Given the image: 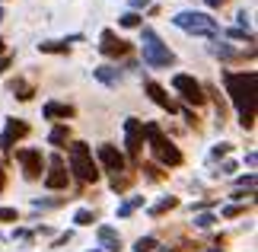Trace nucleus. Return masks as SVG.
Here are the masks:
<instances>
[{
    "label": "nucleus",
    "mask_w": 258,
    "mask_h": 252,
    "mask_svg": "<svg viewBox=\"0 0 258 252\" xmlns=\"http://www.w3.org/2000/svg\"><path fill=\"white\" fill-rule=\"evenodd\" d=\"M141 205H144V195H137V198H131V201H124V205L118 208V217H131Z\"/></svg>",
    "instance_id": "b1692460"
},
{
    "label": "nucleus",
    "mask_w": 258,
    "mask_h": 252,
    "mask_svg": "<svg viewBox=\"0 0 258 252\" xmlns=\"http://www.w3.org/2000/svg\"><path fill=\"white\" fill-rule=\"evenodd\" d=\"M26 134H29V125L23 122V118H10L7 128H4V134H0V150H4L7 157H13L16 144H19V140H23Z\"/></svg>",
    "instance_id": "9b49d317"
},
{
    "label": "nucleus",
    "mask_w": 258,
    "mask_h": 252,
    "mask_svg": "<svg viewBox=\"0 0 258 252\" xmlns=\"http://www.w3.org/2000/svg\"><path fill=\"white\" fill-rule=\"evenodd\" d=\"M226 154H230V144H220V147L211 150V160H220V157H226Z\"/></svg>",
    "instance_id": "473e14b6"
},
{
    "label": "nucleus",
    "mask_w": 258,
    "mask_h": 252,
    "mask_svg": "<svg viewBox=\"0 0 258 252\" xmlns=\"http://www.w3.org/2000/svg\"><path fill=\"white\" fill-rule=\"evenodd\" d=\"M141 169H144V176H147V179H153V182H160V179L166 176V173H160V166H153V163H144Z\"/></svg>",
    "instance_id": "cd10ccee"
},
{
    "label": "nucleus",
    "mask_w": 258,
    "mask_h": 252,
    "mask_svg": "<svg viewBox=\"0 0 258 252\" xmlns=\"http://www.w3.org/2000/svg\"><path fill=\"white\" fill-rule=\"evenodd\" d=\"M141 52H144V64L153 67V70H163V67L175 64V55L169 52V45H166L150 26H141Z\"/></svg>",
    "instance_id": "7ed1b4c3"
},
{
    "label": "nucleus",
    "mask_w": 258,
    "mask_h": 252,
    "mask_svg": "<svg viewBox=\"0 0 258 252\" xmlns=\"http://www.w3.org/2000/svg\"><path fill=\"white\" fill-rule=\"evenodd\" d=\"M96 236H99V246H102L105 252H118V249H121V233H118L115 227L102 224V227L96 230Z\"/></svg>",
    "instance_id": "2eb2a0df"
},
{
    "label": "nucleus",
    "mask_w": 258,
    "mask_h": 252,
    "mask_svg": "<svg viewBox=\"0 0 258 252\" xmlns=\"http://www.w3.org/2000/svg\"><path fill=\"white\" fill-rule=\"evenodd\" d=\"M144 89H147V96H150L160 109H166V112H175V103L169 99V93H166L160 83H153V80H144Z\"/></svg>",
    "instance_id": "4468645a"
},
{
    "label": "nucleus",
    "mask_w": 258,
    "mask_h": 252,
    "mask_svg": "<svg viewBox=\"0 0 258 252\" xmlns=\"http://www.w3.org/2000/svg\"><path fill=\"white\" fill-rule=\"evenodd\" d=\"M96 157H99V163H102V169H105V173H112V176H118V173H124V169H127V160H124V154L115 144H99Z\"/></svg>",
    "instance_id": "9d476101"
},
{
    "label": "nucleus",
    "mask_w": 258,
    "mask_h": 252,
    "mask_svg": "<svg viewBox=\"0 0 258 252\" xmlns=\"http://www.w3.org/2000/svg\"><path fill=\"white\" fill-rule=\"evenodd\" d=\"M118 23H121L124 29H141V26H144V16H141V13H134V10H127V13L118 19Z\"/></svg>",
    "instance_id": "5701e85b"
},
{
    "label": "nucleus",
    "mask_w": 258,
    "mask_h": 252,
    "mask_svg": "<svg viewBox=\"0 0 258 252\" xmlns=\"http://www.w3.org/2000/svg\"><path fill=\"white\" fill-rule=\"evenodd\" d=\"M71 42H80V35H74V38H51V42H38V52H45V55H67V52H71Z\"/></svg>",
    "instance_id": "dca6fc26"
},
{
    "label": "nucleus",
    "mask_w": 258,
    "mask_h": 252,
    "mask_svg": "<svg viewBox=\"0 0 258 252\" xmlns=\"http://www.w3.org/2000/svg\"><path fill=\"white\" fill-rule=\"evenodd\" d=\"M7 185V173H4V163H0V188Z\"/></svg>",
    "instance_id": "4c0bfd02"
},
{
    "label": "nucleus",
    "mask_w": 258,
    "mask_h": 252,
    "mask_svg": "<svg viewBox=\"0 0 258 252\" xmlns=\"http://www.w3.org/2000/svg\"><path fill=\"white\" fill-rule=\"evenodd\" d=\"M172 208H178V198H175V195H166V198H160V201L150 208V217H163L166 211H172Z\"/></svg>",
    "instance_id": "412c9836"
},
{
    "label": "nucleus",
    "mask_w": 258,
    "mask_h": 252,
    "mask_svg": "<svg viewBox=\"0 0 258 252\" xmlns=\"http://www.w3.org/2000/svg\"><path fill=\"white\" fill-rule=\"evenodd\" d=\"M93 220H96V214H93V211H86V208H80V211L74 214V224H77V227H89Z\"/></svg>",
    "instance_id": "393cba45"
},
{
    "label": "nucleus",
    "mask_w": 258,
    "mask_h": 252,
    "mask_svg": "<svg viewBox=\"0 0 258 252\" xmlns=\"http://www.w3.org/2000/svg\"><path fill=\"white\" fill-rule=\"evenodd\" d=\"M124 150H127V160L131 163H141V154H144V122L141 118H124Z\"/></svg>",
    "instance_id": "423d86ee"
},
{
    "label": "nucleus",
    "mask_w": 258,
    "mask_h": 252,
    "mask_svg": "<svg viewBox=\"0 0 258 252\" xmlns=\"http://www.w3.org/2000/svg\"><path fill=\"white\" fill-rule=\"evenodd\" d=\"M13 154H16V160H19V166H23V176H26V179H42V166H45L42 150L23 147V150H13Z\"/></svg>",
    "instance_id": "1a4fd4ad"
},
{
    "label": "nucleus",
    "mask_w": 258,
    "mask_h": 252,
    "mask_svg": "<svg viewBox=\"0 0 258 252\" xmlns=\"http://www.w3.org/2000/svg\"><path fill=\"white\" fill-rule=\"evenodd\" d=\"M223 86L230 93V103L239 112V125L245 131L255 128V70H226L223 74Z\"/></svg>",
    "instance_id": "f257e3e1"
},
{
    "label": "nucleus",
    "mask_w": 258,
    "mask_h": 252,
    "mask_svg": "<svg viewBox=\"0 0 258 252\" xmlns=\"http://www.w3.org/2000/svg\"><path fill=\"white\" fill-rule=\"evenodd\" d=\"M67 160H71V169H67V173H74L83 185L99 182L102 169H99V163L93 160V147H89V144H83V140H71V147H67Z\"/></svg>",
    "instance_id": "f03ea898"
},
{
    "label": "nucleus",
    "mask_w": 258,
    "mask_h": 252,
    "mask_svg": "<svg viewBox=\"0 0 258 252\" xmlns=\"http://www.w3.org/2000/svg\"><path fill=\"white\" fill-rule=\"evenodd\" d=\"M245 214V205H230V208H223V217L230 220V217H242Z\"/></svg>",
    "instance_id": "c756f323"
},
{
    "label": "nucleus",
    "mask_w": 258,
    "mask_h": 252,
    "mask_svg": "<svg viewBox=\"0 0 258 252\" xmlns=\"http://www.w3.org/2000/svg\"><path fill=\"white\" fill-rule=\"evenodd\" d=\"M7 52V45H4V38H0V55H4Z\"/></svg>",
    "instance_id": "58836bf2"
},
{
    "label": "nucleus",
    "mask_w": 258,
    "mask_h": 252,
    "mask_svg": "<svg viewBox=\"0 0 258 252\" xmlns=\"http://www.w3.org/2000/svg\"><path fill=\"white\" fill-rule=\"evenodd\" d=\"M236 188H242V191H249V195H252V191H255V176L249 173V176H239V179H236Z\"/></svg>",
    "instance_id": "bb28decb"
},
{
    "label": "nucleus",
    "mask_w": 258,
    "mask_h": 252,
    "mask_svg": "<svg viewBox=\"0 0 258 252\" xmlns=\"http://www.w3.org/2000/svg\"><path fill=\"white\" fill-rule=\"evenodd\" d=\"M131 182H134V173H131V169H124V173L112 176V191H124V188H131Z\"/></svg>",
    "instance_id": "4be33fe9"
},
{
    "label": "nucleus",
    "mask_w": 258,
    "mask_h": 252,
    "mask_svg": "<svg viewBox=\"0 0 258 252\" xmlns=\"http://www.w3.org/2000/svg\"><path fill=\"white\" fill-rule=\"evenodd\" d=\"M42 115L48 122H67V118L77 115V106H71V103H45Z\"/></svg>",
    "instance_id": "ddd939ff"
},
{
    "label": "nucleus",
    "mask_w": 258,
    "mask_h": 252,
    "mask_svg": "<svg viewBox=\"0 0 258 252\" xmlns=\"http://www.w3.org/2000/svg\"><path fill=\"white\" fill-rule=\"evenodd\" d=\"M71 125H54L51 128V134H48V144H51V147H67V144H71Z\"/></svg>",
    "instance_id": "6ab92c4d"
},
{
    "label": "nucleus",
    "mask_w": 258,
    "mask_h": 252,
    "mask_svg": "<svg viewBox=\"0 0 258 252\" xmlns=\"http://www.w3.org/2000/svg\"><path fill=\"white\" fill-rule=\"evenodd\" d=\"M96 252H99V249H96Z\"/></svg>",
    "instance_id": "a19ab883"
},
{
    "label": "nucleus",
    "mask_w": 258,
    "mask_h": 252,
    "mask_svg": "<svg viewBox=\"0 0 258 252\" xmlns=\"http://www.w3.org/2000/svg\"><path fill=\"white\" fill-rule=\"evenodd\" d=\"M32 205L35 208H57V205H61V198H35Z\"/></svg>",
    "instance_id": "7c9ffc66"
},
{
    "label": "nucleus",
    "mask_w": 258,
    "mask_h": 252,
    "mask_svg": "<svg viewBox=\"0 0 258 252\" xmlns=\"http://www.w3.org/2000/svg\"><path fill=\"white\" fill-rule=\"evenodd\" d=\"M172 89H175V93L185 99V103H191L195 109L207 103V93H204V86L198 83L195 77H188V74H175V77H172Z\"/></svg>",
    "instance_id": "0eeeda50"
},
{
    "label": "nucleus",
    "mask_w": 258,
    "mask_h": 252,
    "mask_svg": "<svg viewBox=\"0 0 258 252\" xmlns=\"http://www.w3.org/2000/svg\"><path fill=\"white\" fill-rule=\"evenodd\" d=\"M48 173H45V185L51 188V191H61V188H67V182H71V173H67V163L61 157H51L48 160Z\"/></svg>",
    "instance_id": "f8f14e48"
},
{
    "label": "nucleus",
    "mask_w": 258,
    "mask_h": 252,
    "mask_svg": "<svg viewBox=\"0 0 258 252\" xmlns=\"http://www.w3.org/2000/svg\"><path fill=\"white\" fill-rule=\"evenodd\" d=\"M93 77L99 80V83H105V86H118V83H121V70H118V67H96Z\"/></svg>",
    "instance_id": "a211bd4d"
},
{
    "label": "nucleus",
    "mask_w": 258,
    "mask_h": 252,
    "mask_svg": "<svg viewBox=\"0 0 258 252\" xmlns=\"http://www.w3.org/2000/svg\"><path fill=\"white\" fill-rule=\"evenodd\" d=\"M144 137H150V150H153V157L160 160L163 166H182V150H178L172 140L163 134L160 125L147 122V125H144Z\"/></svg>",
    "instance_id": "20e7f679"
},
{
    "label": "nucleus",
    "mask_w": 258,
    "mask_h": 252,
    "mask_svg": "<svg viewBox=\"0 0 258 252\" xmlns=\"http://www.w3.org/2000/svg\"><path fill=\"white\" fill-rule=\"evenodd\" d=\"M99 52H102L105 58H115L118 61V58L131 55V42H124L115 29H102V35H99Z\"/></svg>",
    "instance_id": "6e6552de"
},
{
    "label": "nucleus",
    "mask_w": 258,
    "mask_h": 252,
    "mask_svg": "<svg viewBox=\"0 0 258 252\" xmlns=\"http://www.w3.org/2000/svg\"><path fill=\"white\" fill-rule=\"evenodd\" d=\"M147 4H150V0H131V7H134V13H137V10H141V7H147Z\"/></svg>",
    "instance_id": "e433bc0d"
},
{
    "label": "nucleus",
    "mask_w": 258,
    "mask_h": 252,
    "mask_svg": "<svg viewBox=\"0 0 258 252\" xmlns=\"http://www.w3.org/2000/svg\"><path fill=\"white\" fill-rule=\"evenodd\" d=\"M220 173H226V176H233V173H236V163H223V166H220Z\"/></svg>",
    "instance_id": "f704fd0d"
},
{
    "label": "nucleus",
    "mask_w": 258,
    "mask_h": 252,
    "mask_svg": "<svg viewBox=\"0 0 258 252\" xmlns=\"http://www.w3.org/2000/svg\"><path fill=\"white\" fill-rule=\"evenodd\" d=\"M211 52L220 58V61H239V58H245L242 52H236V48H230L226 42H220V45H211Z\"/></svg>",
    "instance_id": "aec40b11"
},
{
    "label": "nucleus",
    "mask_w": 258,
    "mask_h": 252,
    "mask_svg": "<svg viewBox=\"0 0 258 252\" xmlns=\"http://www.w3.org/2000/svg\"><path fill=\"white\" fill-rule=\"evenodd\" d=\"M195 224H198V227H214V224H217V217H214V214H198V217H195Z\"/></svg>",
    "instance_id": "2f4dec72"
},
{
    "label": "nucleus",
    "mask_w": 258,
    "mask_h": 252,
    "mask_svg": "<svg viewBox=\"0 0 258 252\" xmlns=\"http://www.w3.org/2000/svg\"><path fill=\"white\" fill-rule=\"evenodd\" d=\"M172 23L188 35H217L220 32V23H217L214 16L201 13V10H182V13L172 16Z\"/></svg>",
    "instance_id": "39448f33"
},
{
    "label": "nucleus",
    "mask_w": 258,
    "mask_h": 252,
    "mask_svg": "<svg viewBox=\"0 0 258 252\" xmlns=\"http://www.w3.org/2000/svg\"><path fill=\"white\" fill-rule=\"evenodd\" d=\"M10 93H13L19 103H29V99L35 96V83H29V80H23V77H13L10 80Z\"/></svg>",
    "instance_id": "f3484780"
},
{
    "label": "nucleus",
    "mask_w": 258,
    "mask_h": 252,
    "mask_svg": "<svg viewBox=\"0 0 258 252\" xmlns=\"http://www.w3.org/2000/svg\"><path fill=\"white\" fill-rule=\"evenodd\" d=\"M10 64H13V58H10V55H0V74H4Z\"/></svg>",
    "instance_id": "72a5a7b5"
},
{
    "label": "nucleus",
    "mask_w": 258,
    "mask_h": 252,
    "mask_svg": "<svg viewBox=\"0 0 258 252\" xmlns=\"http://www.w3.org/2000/svg\"><path fill=\"white\" fill-rule=\"evenodd\" d=\"M204 4H207V7H211V10H220V7L226 4V0H204Z\"/></svg>",
    "instance_id": "c9c22d12"
},
{
    "label": "nucleus",
    "mask_w": 258,
    "mask_h": 252,
    "mask_svg": "<svg viewBox=\"0 0 258 252\" xmlns=\"http://www.w3.org/2000/svg\"><path fill=\"white\" fill-rule=\"evenodd\" d=\"M153 249H156V239L153 236H141L134 243V252H153Z\"/></svg>",
    "instance_id": "a878e982"
},
{
    "label": "nucleus",
    "mask_w": 258,
    "mask_h": 252,
    "mask_svg": "<svg viewBox=\"0 0 258 252\" xmlns=\"http://www.w3.org/2000/svg\"><path fill=\"white\" fill-rule=\"evenodd\" d=\"M0 19H4V10H0Z\"/></svg>",
    "instance_id": "ea45409f"
},
{
    "label": "nucleus",
    "mask_w": 258,
    "mask_h": 252,
    "mask_svg": "<svg viewBox=\"0 0 258 252\" xmlns=\"http://www.w3.org/2000/svg\"><path fill=\"white\" fill-rule=\"evenodd\" d=\"M0 220H4V224H13V220H19V211L16 208H0Z\"/></svg>",
    "instance_id": "c85d7f7f"
}]
</instances>
